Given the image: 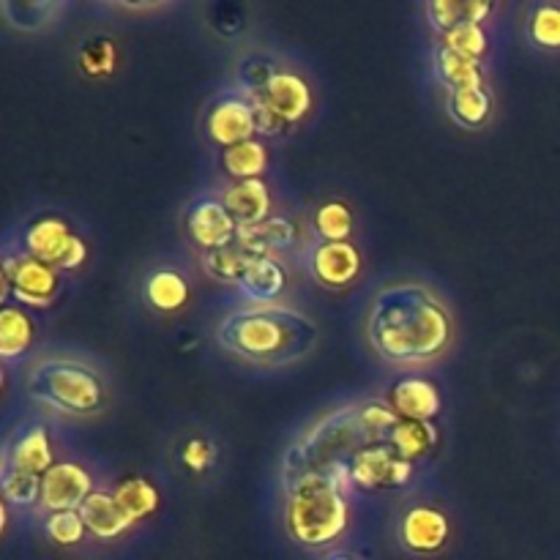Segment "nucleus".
Instances as JSON below:
<instances>
[{
    "label": "nucleus",
    "instance_id": "f257e3e1",
    "mask_svg": "<svg viewBox=\"0 0 560 560\" xmlns=\"http://www.w3.org/2000/svg\"><path fill=\"white\" fill-rule=\"evenodd\" d=\"M366 337L392 364H424L452 345V317L424 284H388L372 299Z\"/></svg>",
    "mask_w": 560,
    "mask_h": 560
},
{
    "label": "nucleus",
    "instance_id": "f03ea898",
    "mask_svg": "<svg viewBox=\"0 0 560 560\" xmlns=\"http://www.w3.org/2000/svg\"><path fill=\"white\" fill-rule=\"evenodd\" d=\"M217 339L252 364L282 366L304 359L315 348L317 326L312 317L288 306H255L224 317Z\"/></svg>",
    "mask_w": 560,
    "mask_h": 560
},
{
    "label": "nucleus",
    "instance_id": "7ed1b4c3",
    "mask_svg": "<svg viewBox=\"0 0 560 560\" xmlns=\"http://www.w3.org/2000/svg\"><path fill=\"white\" fill-rule=\"evenodd\" d=\"M348 495L326 470L304 474L288 481V509L284 525L288 534L304 547L334 545L348 528Z\"/></svg>",
    "mask_w": 560,
    "mask_h": 560
},
{
    "label": "nucleus",
    "instance_id": "20e7f679",
    "mask_svg": "<svg viewBox=\"0 0 560 560\" xmlns=\"http://www.w3.org/2000/svg\"><path fill=\"white\" fill-rule=\"evenodd\" d=\"M25 388L44 408L66 416H91L107 402L102 377L74 359H42L27 372Z\"/></svg>",
    "mask_w": 560,
    "mask_h": 560
},
{
    "label": "nucleus",
    "instance_id": "39448f33",
    "mask_svg": "<svg viewBox=\"0 0 560 560\" xmlns=\"http://www.w3.org/2000/svg\"><path fill=\"white\" fill-rule=\"evenodd\" d=\"M372 446L366 432L361 430L359 408H345L317 421L284 457V479L293 481L304 474L331 468L334 463H345V454L353 459L355 452Z\"/></svg>",
    "mask_w": 560,
    "mask_h": 560
},
{
    "label": "nucleus",
    "instance_id": "423d86ee",
    "mask_svg": "<svg viewBox=\"0 0 560 560\" xmlns=\"http://www.w3.org/2000/svg\"><path fill=\"white\" fill-rule=\"evenodd\" d=\"M60 293V273L49 262L36 260L27 252L3 257V299H14L16 304L44 310Z\"/></svg>",
    "mask_w": 560,
    "mask_h": 560
},
{
    "label": "nucleus",
    "instance_id": "0eeeda50",
    "mask_svg": "<svg viewBox=\"0 0 560 560\" xmlns=\"http://www.w3.org/2000/svg\"><path fill=\"white\" fill-rule=\"evenodd\" d=\"M413 468L416 465L399 457L397 448L388 446V443H372V446L355 452L350 459L353 485L366 492L402 490L413 479Z\"/></svg>",
    "mask_w": 560,
    "mask_h": 560
},
{
    "label": "nucleus",
    "instance_id": "6e6552de",
    "mask_svg": "<svg viewBox=\"0 0 560 560\" xmlns=\"http://www.w3.org/2000/svg\"><path fill=\"white\" fill-rule=\"evenodd\" d=\"M93 492V479L82 465L55 463L42 479V506L49 514L80 512Z\"/></svg>",
    "mask_w": 560,
    "mask_h": 560
},
{
    "label": "nucleus",
    "instance_id": "1a4fd4ad",
    "mask_svg": "<svg viewBox=\"0 0 560 560\" xmlns=\"http://www.w3.org/2000/svg\"><path fill=\"white\" fill-rule=\"evenodd\" d=\"M186 230L202 252H211L233 244L235 235H238V222L230 217L222 200L200 197V200L191 202L189 213H186Z\"/></svg>",
    "mask_w": 560,
    "mask_h": 560
},
{
    "label": "nucleus",
    "instance_id": "9d476101",
    "mask_svg": "<svg viewBox=\"0 0 560 560\" xmlns=\"http://www.w3.org/2000/svg\"><path fill=\"white\" fill-rule=\"evenodd\" d=\"M206 131L217 145L233 148L238 142L255 140L257 118L255 107L246 96L219 98L206 118Z\"/></svg>",
    "mask_w": 560,
    "mask_h": 560
},
{
    "label": "nucleus",
    "instance_id": "9b49d317",
    "mask_svg": "<svg viewBox=\"0 0 560 560\" xmlns=\"http://www.w3.org/2000/svg\"><path fill=\"white\" fill-rule=\"evenodd\" d=\"M446 514L432 506H416L399 523V541L413 556H435L448 541Z\"/></svg>",
    "mask_w": 560,
    "mask_h": 560
},
{
    "label": "nucleus",
    "instance_id": "f8f14e48",
    "mask_svg": "<svg viewBox=\"0 0 560 560\" xmlns=\"http://www.w3.org/2000/svg\"><path fill=\"white\" fill-rule=\"evenodd\" d=\"M310 268L326 288H348L361 273V255L350 241H320L312 246Z\"/></svg>",
    "mask_w": 560,
    "mask_h": 560
},
{
    "label": "nucleus",
    "instance_id": "ddd939ff",
    "mask_svg": "<svg viewBox=\"0 0 560 560\" xmlns=\"http://www.w3.org/2000/svg\"><path fill=\"white\" fill-rule=\"evenodd\" d=\"M252 93H257V96H260L262 102H266L268 107H271L273 113L290 126L299 124V120L312 109L310 82H306L301 74H295V71H288V69L277 71L262 91H252Z\"/></svg>",
    "mask_w": 560,
    "mask_h": 560
},
{
    "label": "nucleus",
    "instance_id": "4468645a",
    "mask_svg": "<svg viewBox=\"0 0 560 560\" xmlns=\"http://www.w3.org/2000/svg\"><path fill=\"white\" fill-rule=\"evenodd\" d=\"M3 463L14 465V468L25 470V474H33V476L47 474V470L55 465V454H52V443H49L47 427L33 424L27 427L20 438L5 443Z\"/></svg>",
    "mask_w": 560,
    "mask_h": 560
},
{
    "label": "nucleus",
    "instance_id": "2eb2a0df",
    "mask_svg": "<svg viewBox=\"0 0 560 560\" xmlns=\"http://www.w3.org/2000/svg\"><path fill=\"white\" fill-rule=\"evenodd\" d=\"M222 202L230 217L238 222V228H249V224L266 222L271 217V191L262 178L235 180L233 186L224 189Z\"/></svg>",
    "mask_w": 560,
    "mask_h": 560
},
{
    "label": "nucleus",
    "instance_id": "dca6fc26",
    "mask_svg": "<svg viewBox=\"0 0 560 560\" xmlns=\"http://www.w3.org/2000/svg\"><path fill=\"white\" fill-rule=\"evenodd\" d=\"M392 408L402 419L432 421L441 413V394L432 381L424 377H402L392 386Z\"/></svg>",
    "mask_w": 560,
    "mask_h": 560
},
{
    "label": "nucleus",
    "instance_id": "f3484780",
    "mask_svg": "<svg viewBox=\"0 0 560 560\" xmlns=\"http://www.w3.org/2000/svg\"><path fill=\"white\" fill-rule=\"evenodd\" d=\"M82 520H85L88 534L96 536V539H118L120 534L135 525V520L124 512L118 501H115L113 492H102L96 490L80 509Z\"/></svg>",
    "mask_w": 560,
    "mask_h": 560
},
{
    "label": "nucleus",
    "instance_id": "a211bd4d",
    "mask_svg": "<svg viewBox=\"0 0 560 560\" xmlns=\"http://www.w3.org/2000/svg\"><path fill=\"white\" fill-rule=\"evenodd\" d=\"M235 244L252 257H271V252L290 249L295 244V224L284 217H268L266 222L238 228Z\"/></svg>",
    "mask_w": 560,
    "mask_h": 560
},
{
    "label": "nucleus",
    "instance_id": "6ab92c4d",
    "mask_svg": "<svg viewBox=\"0 0 560 560\" xmlns=\"http://www.w3.org/2000/svg\"><path fill=\"white\" fill-rule=\"evenodd\" d=\"M71 230L63 219L58 217H44L36 219L33 224H27L25 230V252L36 260L49 262V266H58L60 257H63L66 246L71 241Z\"/></svg>",
    "mask_w": 560,
    "mask_h": 560
},
{
    "label": "nucleus",
    "instance_id": "aec40b11",
    "mask_svg": "<svg viewBox=\"0 0 560 560\" xmlns=\"http://www.w3.org/2000/svg\"><path fill=\"white\" fill-rule=\"evenodd\" d=\"M435 74L448 93L454 91H474V88H485V74H481V60L459 55L441 44L435 52Z\"/></svg>",
    "mask_w": 560,
    "mask_h": 560
},
{
    "label": "nucleus",
    "instance_id": "412c9836",
    "mask_svg": "<svg viewBox=\"0 0 560 560\" xmlns=\"http://www.w3.org/2000/svg\"><path fill=\"white\" fill-rule=\"evenodd\" d=\"M427 20L435 27L441 36H446L448 31H454L463 22H474V25H481L487 16L492 14L490 0H476V3H459V0H430L424 5Z\"/></svg>",
    "mask_w": 560,
    "mask_h": 560
},
{
    "label": "nucleus",
    "instance_id": "4be33fe9",
    "mask_svg": "<svg viewBox=\"0 0 560 560\" xmlns=\"http://www.w3.org/2000/svg\"><path fill=\"white\" fill-rule=\"evenodd\" d=\"M33 339H36V326H33L31 315L20 306L5 304L0 310V355L3 361L22 359L33 348Z\"/></svg>",
    "mask_w": 560,
    "mask_h": 560
},
{
    "label": "nucleus",
    "instance_id": "5701e85b",
    "mask_svg": "<svg viewBox=\"0 0 560 560\" xmlns=\"http://www.w3.org/2000/svg\"><path fill=\"white\" fill-rule=\"evenodd\" d=\"M438 438H441V432L432 421L402 419L388 435V446L397 448L399 457L416 465V459H424L438 446Z\"/></svg>",
    "mask_w": 560,
    "mask_h": 560
},
{
    "label": "nucleus",
    "instance_id": "b1692460",
    "mask_svg": "<svg viewBox=\"0 0 560 560\" xmlns=\"http://www.w3.org/2000/svg\"><path fill=\"white\" fill-rule=\"evenodd\" d=\"M288 284V277H284V268L279 266L273 257H257L255 262L249 266V271L244 273V279L238 282V290L252 301H268L277 299L279 293Z\"/></svg>",
    "mask_w": 560,
    "mask_h": 560
},
{
    "label": "nucleus",
    "instance_id": "393cba45",
    "mask_svg": "<svg viewBox=\"0 0 560 560\" xmlns=\"http://www.w3.org/2000/svg\"><path fill=\"white\" fill-rule=\"evenodd\" d=\"M145 299L159 312H178L189 301V282L173 268H159L148 277Z\"/></svg>",
    "mask_w": 560,
    "mask_h": 560
},
{
    "label": "nucleus",
    "instance_id": "a878e982",
    "mask_svg": "<svg viewBox=\"0 0 560 560\" xmlns=\"http://www.w3.org/2000/svg\"><path fill=\"white\" fill-rule=\"evenodd\" d=\"M255 260L257 257H252L249 252L241 249L235 241L230 246H222V249L202 252V268H206L208 277L228 284H238Z\"/></svg>",
    "mask_w": 560,
    "mask_h": 560
},
{
    "label": "nucleus",
    "instance_id": "bb28decb",
    "mask_svg": "<svg viewBox=\"0 0 560 560\" xmlns=\"http://www.w3.org/2000/svg\"><path fill=\"white\" fill-rule=\"evenodd\" d=\"M222 167L230 178L249 180L260 178L268 167V151L260 140H246L233 148H224Z\"/></svg>",
    "mask_w": 560,
    "mask_h": 560
},
{
    "label": "nucleus",
    "instance_id": "cd10ccee",
    "mask_svg": "<svg viewBox=\"0 0 560 560\" xmlns=\"http://www.w3.org/2000/svg\"><path fill=\"white\" fill-rule=\"evenodd\" d=\"M115 501L124 506V512L135 520V525L140 520L151 517L159 506V492L156 487L151 485L148 479H140V476H131V479H124L118 487L113 490Z\"/></svg>",
    "mask_w": 560,
    "mask_h": 560
},
{
    "label": "nucleus",
    "instance_id": "c85d7f7f",
    "mask_svg": "<svg viewBox=\"0 0 560 560\" xmlns=\"http://www.w3.org/2000/svg\"><path fill=\"white\" fill-rule=\"evenodd\" d=\"M448 113L457 124L476 129V126L487 124L492 115V96L487 88H474V91H454L448 93Z\"/></svg>",
    "mask_w": 560,
    "mask_h": 560
},
{
    "label": "nucleus",
    "instance_id": "c756f323",
    "mask_svg": "<svg viewBox=\"0 0 560 560\" xmlns=\"http://www.w3.org/2000/svg\"><path fill=\"white\" fill-rule=\"evenodd\" d=\"M42 479L44 476L25 474V470L14 468V465H0V487H3V498L16 506H42Z\"/></svg>",
    "mask_w": 560,
    "mask_h": 560
},
{
    "label": "nucleus",
    "instance_id": "7c9ffc66",
    "mask_svg": "<svg viewBox=\"0 0 560 560\" xmlns=\"http://www.w3.org/2000/svg\"><path fill=\"white\" fill-rule=\"evenodd\" d=\"M77 63H80L82 74L88 77L113 74L115 63H118V49H115V42L107 36L88 38V42L80 47Z\"/></svg>",
    "mask_w": 560,
    "mask_h": 560
},
{
    "label": "nucleus",
    "instance_id": "2f4dec72",
    "mask_svg": "<svg viewBox=\"0 0 560 560\" xmlns=\"http://www.w3.org/2000/svg\"><path fill=\"white\" fill-rule=\"evenodd\" d=\"M315 230L323 241H348L353 233V213L345 202H326V206L317 208Z\"/></svg>",
    "mask_w": 560,
    "mask_h": 560
},
{
    "label": "nucleus",
    "instance_id": "473e14b6",
    "mask_svg": "<svg viewBox=\"0 0 560 560\" xmlns=\"http://www.w3.org/2000/svg\"><path fill=\"white\" fill-rule=\"evenodd\" d=\"M359 421L370 443H388V435L402 421V416L383 402H366L359 408Z\"/></svg>",
    "mask_w": 560,
    "mask_h": 560
},
{
    "label": "nucleus",
    "instance_id": "72a5a7b5",
    "mask_svg": "<svg viewBox=\"0 0 560 560\" xmlns=\"http://www.w3.org/2000/svg\"><path fill=\"white\" fill-rule=\"evenodd\" d=\"M530 42L545 49H560V5H536L528 20Z\"/></svg>",
    "mask_w": 560,
    "mask_h": 560
},
{
    "label": "nucleus",
    "instance_id": "f704fd0d",
    "mask_svg": "<svg viewBox=\"0 0 560 560\" xmlns=\"http://www.w3.org/2000/svg\"><path fill=\"white\" fill-rule=\"evenodd\" d=\"M44 530H47V536L55 541V545H63V547L80 545L88 534L85 520H82L80 512L49 514L47 523H44Z\"/></svg>",
    "mask_w": 560,
    "mask_h": 560
},
{
    "label": "nucleus",
    "instance_id": "c9c22d12",
    "mask_svg": "<svg viewBox=\"0 0 560 560\" xmlns=\"http://www.w3.org/2000/svg\"><path fill=\"white\" fill-rule=\"evenodd\" d=\"M443 44H446L448 49H454V52L481 60V55L487 52V33L481 25L463 22V25H457L454 31H448L446 36H443Z\"/></svg>",
    "mask_w": 560,
    "mask_h": 560
},
{
    "label": "nucleus",
    "instance_id": "e433bc0d",
    "mask_svg": "<svg viewBox=\"0 0 560 560\" xmlns=\"http://www.w3.org/2000/svg\"><path fill=\"white\" fill-rule=\"evenodd\" d=\"M244 96L249 98V104H252V107H255L257 135H268V137H273V135H282V131L288 129L290 124H284V120L279 118V115L273 113V109L268 107V104L262 102V98L257 96V93H244Z\"/></svg>",
    "mask_w": 560,
    "mask_h": 560
},
{
    "label": "nucleus",
    "instance_id": "4c0bfd02",
    "mask_svg": "<svg viewBox=\"0 0 560 560\" xmlns=\"http://www.w3.org/2000/svg\"><path fill=\"white\" fill-rule=\"evenodd\" d=\"M180 457H184L186 468L195 470V474H202V470L213 463V448L211 443L202 441V438H191L184 446V454H180Z\"/></svg>",
    "mask_w": 560,
    "mask_h": 560
},
{
    "label": "nucleus",
    "instance_id": "58836bf2",
    "mask_svg": "<svg viewBox=\"0 0 560 560\" xmlns=\"http://www.w3.org/2000/svg\"><path fill=\"white\" fill-rule=\"evenodd\" d=\"M85 257H88L85 241H82L80 235H71L69 246H66L63 257H60V262L55 268H60V271H74V268H80L82 262H85Z\"/></svg>",
    "mask_w": 560,
    "mask_h": 560
},
{
    "label": "nucleus",
    "instance_id": "ea45409f",
    "mask_svg": "<svg viewBox=\"0 0 560 560\" xmlns=\"http://www.w3.org/2000/svg\"><path fill=\"white\" fill-rule=\"evenodd\" d=\"M326 560H353V558L345 556V552H334V556H328Z\"/></svg>",
    "mask_w": 560,
    "mask_h": 560
}]
</instances>
